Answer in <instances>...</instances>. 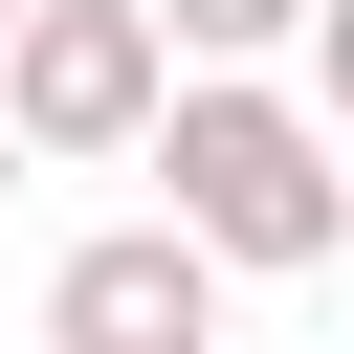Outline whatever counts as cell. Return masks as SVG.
I'll return each instance as SVG.
<instances>
[{
  "instance_id": "6da1fadb",
  "label": "cell",
  "mask_w": 354,
  "mask_h": 354,
  "mask_svg": "<svg viewBox=\"0 0 354 354\" xmlns=\"http://www.w3.org/2000/svg\"><path fill=\"white\" fill-rule=\"evenodd\" d=\"M133 155L177 177V243H199V266H332V243H354L332 133H310V88H266V66H155Z\"/></svg>"
},
{
  "instance_id": "7a4b0ae2",
  "label": "cell",
  "mask_w": 354,
  "mask_h": 354,
  "mask_svg": "<svg viewBox=\"0 0 354 354\" xmlns=\"http://www.w3.org/2000/svg\"><path fill=\"white\" fill-rule=\"evenodd\" d=\"M155 0H22L0 22V133H22V177H88V155H133V111H155Z\"/></svg>"
},
{
  "instance_id": "3957f363",
  "label": "cell",
  "mask_w": 354,
  "mask_h": 354,
  "mask_svg": "<svg viewBox=\"0 0 354 354\" xmlns=\"http://www.w3.org/2000/svg\"><path fill=\"white\" fill-rule=\"evenodd\" d=\"M44 332H66V354H199V332H221V266H199L177 221H111V243L44 266Z\"/></svg>"
},
{
  "instance_id": "277c9868",
  "label": "cell",
  "mask_w": 354,
  "mask_h": 354,
  "mask_svg": "<svg viewBox=\"0 0 354 354\" xmlns=\"http://www.w3.org/2000/svg\"><path fill=\"white\" fill-rule=\"evenodd\" d=\"M310 22H332V0H155L177 66H266V44H310Z\"/></svg>"
},
{
  "instance_id": "5b68a950",
  "label": "cell",
  "mask_w": 354,
  "mask_h": 354,
  "mask_svg": "<svg viewBox=\"0 0 354 354\" xmlns=\"http://www.w3.org/2000/svg\"><path fill=\"white\" fill-rule=\"evenodd\" d=\"M0 199H22V133H0Z\"/></svg>"
},
{
  "instance_id": "8992f818",
  "label": "cell",
  "mask_w": 354,
  "mask_h": 354,
  "mask_svg": "<svg viewBox=\"0 0 354 354\" xmlns=\"http://www.w3.org/2000/svg\"><path fill=\"white\" fill-rule=\"evenodd\" d=\"M0 22H22V0H0Z\"/></svg>"
}]
</instances>
